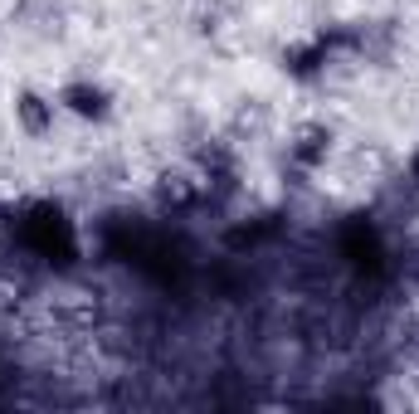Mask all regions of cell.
<instances>
[{
	"mask_svg": "<svg viewBox=\"0 0 419 414\" xmlns=\"http://www.w3.org/2000/svg\"><path fill=\"white\" fill-rule=\"evenodd\" d=\"M73 108H78L83 117H88V113H102V97H98V93H88V88H78V93H73Z\"/></svg>",
	"mask_w": 419,
	"mask_h": 414,
	"instance_id": "6da1fadb",
	"label": "cell"
}]
</instances>
